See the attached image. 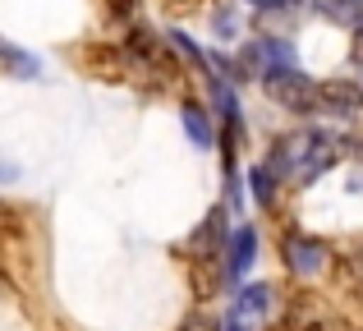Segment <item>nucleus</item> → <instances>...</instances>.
<instances>
[{
  "label": "nucleus",
  "mask_w": 363,
  "mask_h": 331,
  "mask_svg": "<svg viewBox=\"0 0 363 331\" xmlns=\"http://www.w3.org/2000/svg\"><path fill=\"white\" fill-rule=\"evenodd\" d=\"M299 162H294V175L299 179H318L327 166L340 162V143L336 134H327V129H308V134H299Z\"/></svg>",
  "instance_id": "nucleus-1"
},
{
  "label": "nucleus",
  "mask_w": 363,
  "mask_h": 331,
  "mask_svg": "<svg viewBox=\"0 0 363 331\" xmlns=\"http://www.w3.org/2000/svg\"><path fill=\"white\" fill-rule=\"evenodd\" d=\"M262 88L272 92L285 111H294V116H313V111H318V83H308L299 69L285 74V79H276V83H262Z\"/></svg>",
  "instance_id": "nucleus-2"
},
{
  "label": "nucleus",
  "mask_w": 363,
  "mask_h": 331,
  "mask_svg": "<svg viewBox=\"0 0 363 331\" xmlns=\"http://www.w3.org/2000/svg\"><path fill=\"white\" fill-rule=\"evenodd\" d=\"M281 253H285V267L299 271V276L322 271V267H327V258H331V249H327L322 240H313V235H285Z\"/></svg>",
  "instance_id": "nucleus-3"
},
{
  "label": "nucleus",
  "mask_w": 363,
  "mask_h": 331,
  "mask_svg": "<svg viewBox=\"0 0 363 331\" xmlns=\"http://www.w3.org/2000/svg\"><path fill=\"white\" fill-rule=\"evenodd\" d=\"M318 111L340 116V120L359 116V111H363V88H359L354 79H327V83H318Z\"/></svg>",
  "instance_id": "nucleus-4"
},
{
  "label": "nucleus",
  "mask_w": 363,
  "mask_h": 331,
  "mask_svg": "<svg viewBox=\"0 0 363 331\" xmlns=\"http://www.w3.org/2000/svg\"><path fill=\"white\" fill-rule=\"evenodd\" d=\"M189 253H194L198 262H207V258H216V253H225V207H212V212L203 216L198 235H189Z\"/></svg>",
  "instance_id": "nucleus-5"
},
{
  "label": "nucleus",
  "mask_w": 363,
  "mask_h": 331,
  "mask_svg": "<svg viewBox=\"0 0 363 331\" xmlns=\"http://www.w3.org/2000/svg\"><path fill=\"white\" fill-rule=\"evenodd\" d=\"M253 253H257V235L253 225H240L230 235V249H225V281H240L248 267H253Z\"/></svg>",
  "instance_id": "nucleus-6"
},
{
  "label": "nucleus",
  "mask_w": 363,
  "mask_h": 331,
  "mask_svg": "<svg viewBox=\"0 0 363 331\" xmlns=\"http://www.w3.org/2000/svg\"><path fill=\"white\" fill-rule=\"evenodd\" d=\"M179 120H184V134L194 147H212L216 134H212V120H207V106H198V101H184L179 106Z\"/></svg>",
  "instance_id": "nucleus-7"
},
{
  "label": "nucleus",
  "mask_w": 363,
  "mask_h": 331,
  "mask_svg": "<svg viewBox=\"0 0 363 331\" xmlns=\"http://www.w3.org/2000/svg\"><path fill=\"white\" fill-rule=\"evenodd\" d=\"M313 9H318L322 18H331V23L350 28V33L363 28V0H313Z\"/></svg>",
  "instance_id": "nucleus-8"
},
{
  "label": "nucleus",
  "mask_w": 363,
  "mask_h": 331,
  "mask_svg": "<svg viewBox=\"0 0 363 331\" xmlns=\"http://www.w3.org/2000/svg\"><path fill=\"white\" fill-rule=\"evenodd\" d=\"M272 308V290L267 286H244L235 295V318H262Z\"/></svg>",
  "instance_id": "nucleus-9"
},
{
  "label": "nucleus",
  "mask_w": 363,
  "mask_h": 331,
  "mask_svg": "<svg viewBox=\"0 0 363 331\" xmlns=\"http://www.w3.org/2000/svg\"><path fill=\"white\" fill-rule=\"evenodd\" d=\"M0 64L14 69L18 79H37V60L28 51H18V46H9V42H0Z\"/></svg>",
  "instance_id": "nucleus-10"
},
{
  "label": "nucleus",
  "mask_w": 363,
  "mask_h": 331,
  "mask_svg": "<svg viewBox=\"0 0 363 331\" xmlns=\"http://www.w3.org/2000/svg\"><path fill=\"white\" fill-rule=\"evenodd\" d=\"M248 189H253V198L267 207L276 198V170L272 166H253V170H248Z\"/></svg>",
  "instance_id": "nucleus-11"
},
{
  "label": "nucleus",
  "mask_w": 363,
  "mask_h": 331,
  "mask_svg": "<svg viewBox=\"0 0 363 331\" xmlns=\"http://www.w3.org/2000/svg\"><path fill=\"white\" fill-rule=\"evenodd\" d=\"M170 42H175V51H184L189 55V60H194V64H203V69H207V55L203 51H198V42H194V37H189V33H179V28H170Z\"/></svg>",
  "instance_id": "nucleus-12"
},
{
  "label": "nucleus",
  "mask_w": 363,
  "mask_h": 331,
  "mask_svg": "<svg viewBox=\"0 0 363 331\" xmlns=\"http://www.w3.org/2000/svg\"><path fill=\"white\" fill-rule=\"evenodd\" d=\"M235 28H240V18H235V9H216V14H212V33L216 37H221V42H230V37H235Z\"/></svg>",
  "instance_id": "nucleus-13"
},
{
  "label": "nucleus",
  "mask_w": 363,
  "mask_h": 331,
  "mask_svg": "<svg viewBox=\"0 0 363 331\" xmlns=\"http://www.w3.org/2000/svg\"><path fill=\"white\" fill-rule=\"evenodd\" d=\"M248 5H253L257 14H290V9H299L303 0H248Z\"/></svg>",
  "instance_id": "nucleus-14"
},
{
  "label": "nucleus",
  "mask_w": 363,
  "mask_h": 331,
  "mask_svg": "<svg viewBox=\"0 0 363 331\" xmlns=\"http://www.w3.org/2000/svg\"><path fill=\"white\" fill-rule=\"evenodd\" d=\"M179 331H221V322L207 318V313H194V318H184V327H179Z\"/></svg>",
  "instance_id": "nucleus-15"
},
{
  "label": "nucleus",
  "mask_w": 363,
  "mask_h": 331,
  "mask_svg": "<svg viewBox=\"0 0 363 331\" xmlns=\"http://www.w3.org/2000/svg\"><path fill=\"white\" fill-rule=\"evenodd\" d=\"M101 5H106L116 18H133V14H138V0H101Z\"/></svg>",
  "instance_id": "nucleus-16"
},
{
  "label": "nucleus",
  "mask_w": 363,
  "mask_h": 331,
  "mask_svg": "<svg viewBox=\"0 0 363 331\" xmlns=\"http://www.w3.org/2000/svg\"><path fill=\"white\" fill-rule=\"evenodd\" d=\"M0 179H18V166H9L5 157H0Z\"/></svg>",
  "instance_id": "nucleus-17"
},
{
  "label": "nucleus",
  "mask_w": 363,
  "mask_h": 331,
  "mask_svg": "<svg viewBox=\"0 0 363 331\" xmlns=\"http://www.w3.org/2000/svg\"><path fill=\"white\" fill-rule=\"evenodd\" d=\"M5 225H14V207H5V203H0V230H5Z\"/></svg>",
  "instance_id": "nucleus-18"
},
{
  "label": "nucleus",
  "mask_w": 363,
  "mask_h": 331,
  "mask_svg": "<svg viewBox=\"0 0 363 331\" xmlns=\"http://www.w3.org/2000/svg\"><path fill=\"white\" fill-rule=\"evenodd\" d=\"M354 60L363 64V28H359V33H354Z\"/></svg>",
  "instance_id": "nucleus-19"
},
{
  "label": "nucleus",
  "mask_w": 363,
  "mask_h": 331,
  "mask_svg": "<svg viewBox=\"0 0 363 331\" xmlns=\"http://www.w3.org/2000/svg\"><path fill=\"white\" fill-rule=\"evenodd\" d=\"M225 331H244V327H240V322H230V327H225Z\"/></svg>",
  "instance_id": "nucleus-20"
}]
</instances>
